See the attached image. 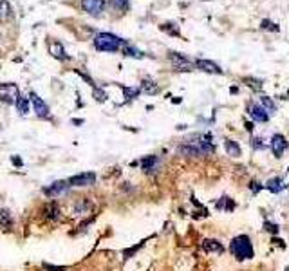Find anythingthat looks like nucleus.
<instances>
[{"mask_svg":"<svg viewBox=\"0 0 289 271\" xmlns=\"http://www.w3.org/2000/svg\"><path fill=\"white\" fill-rule=\"evenodd\" d=\"M168 60L174 63V67H176L177 71H192V69H194V63L190 62L186 56H183L181 53H176V51H170V53H168Z\"/></svg>","mask_w":289,"mask_h":271,"instance_id":"5","label":"nucleus"},{"mask_svg":"<svg viewBox=\"0 0 289 271\" xmlns=\"http://www.w3.org/2000/svg\"><path fill=\"white\" fill-rule=\"evenodd\" d=\"M49 53L53 54L56 60H67V53H65V49H63V45L60 44V42H53V44L49 45Z\"/></svg>","mask_w":289,"mask_h":271,"instance_id":"14","label":"nucleus"},{"mask_svg":"<svg viewBox=\"0 0 289 271\" xmlns=\"http://www.w3.org/2000/svg\"><path fill=\"white\" fill-rule=\"evenodd\" d=\"M246 128H248V130L251 132V130H253V125H251V123H246Z\"/></svg>","mask_w":289,"mask_h":271,"instance_id":"35","label":"nucleus"},{"mask_svg":"<svg viewBox=\"0 0 289 271\" xmlns=\"http://www.w3.org/2000/svg\"><path fill=\"white\" fill-rule=\"evenodd\" d=\"M67 188H69V183H67V181H54L53 185L45 186V188H44V194L49 195V197H56V195L63 194V192H65Z\"/></svg>","mask_w":289,"mask_h":271,"instance_id":"10","label":"nucleus"},{"mask_svg":"<svg viewBox=\"0 0 289 271\" xmlns=\"http://www.w3.org/2000/svg\"><path fill=\"white\" fill-rule=\"evenodd\" d=\"M195 67L204 72H210V74H222L221 65H217L212 60H197V62H195Z\"/></svg>","mask_w":289,"mask_h":271,"instance_id":"11","label":"nucleus"},{"mask_svg":"<svg viewBox=\"0 0 289 271\" xmlns=\"http://www.w3.org/2000/svg\"><path fill=\"white\" fill-rule=\"evenodd\" d=\"M125 42L119 38L117 35L112 33H98L94 36V47L98 51H103V53H116L123 47Z\"/></svg>","mask_w":289,"mask_h":271,"instance_id":"2","label":"nucleus"},{"mask_svg":"<svg viewBox=\"0 0 289 271\" xmlns=\"http://www.w3.org/2000/svg\"><path fill=\"white\" fill-rule=\"evenodd\" d=\"M287 147H289V141L285 140V136L275 134L271 138V150L275 154V158H282V154L287 150Z\"/></svg>","mask_w":289,"mask_h":271,"instance_id":"8","label":"nucleus"},{"mask_svg":"<svg viewBox=\"0 0 289 271\" xmlns=\"http://www.w3.org/2000/svg\"><path fill=\"white\" fill-rule=\"evenodd\" d=\"M264 226H266V230L267 231H271V233H278V226H276V224H273V222H266V224H264Z\"/></svg>","mask_w":289,"mask_h":271,"instance_id":"31","label":"nucleus"},{"mask_svg":"<svg viewBox=\"0 0 289 271\" xmlns=\"http://www.w3.org/2000/svg\"><path fill=\"white\" fill-rule=\"evenodd\" d=\"M260 107H264L266 108V112L269 114V112H275L276 110V107H275V103H273V101H271V98L269 96H260Z\"/></svg>","mask_w":289,"mask_h":271,"instance_id":"24","label":"nucleus"},{"mask_svg":"<svg viewBox=\"0 0 289 271\" xmlns=\"http://www.w3.org/2000/svg\"><path fill=\"white\" fill-rule=\"evenodd\" d=\"M251 147H253V150H262V149H264V141H262V138H253Z\"/></svg>","mask_w":289,"mask_h":271,"instance_id":"30","label":"nucleus"},{"mask_svg":"<svg viewBox=\"0 0 289 271\" xmlns=\"http://www.w3.org/2000/svg\"><path fill=\"white\" fill-rule=\"evenodd\" d=\"M251 190H253V192H255V194H257V192H258V186H257V183H251Z\"/></svg>","mask_w":289,"mask_h":271,"instance_id":"34","label":"nucleus"},{"mask_svg":"<svg viewBox=\"0 0 289 271\" xmlns=\"http://www.w3.org/2000/svg\"><path fill=\"white\" fill-rule=\"evenodd\" d=\"M17 108L20 114H27L29 112V107H31V101H29V98H24V96H18L17 99Z\"/></svg>","mask_w":289,"mask_h":271,"instance_id":"18","label":"nucleus"},{"mask_svg":"<svg viewBox=\"0 0 289 271\" xmlns=\"http://www.w3.org/2000/svg\"><path fill=\"white\" fill-rule=\"evenodd\" d=\"M260 29H264V31H273V33H278L280 27L276 26L275 22H271V20H267V18H264L260 22Z\"/></svg>","mask_w":289,"mask_h":271,"instance_id":"26","label":"nucleus"},{"mask_svg":"<svg viewBox=\"0 0 289 271\" xmlns=\"http://www.w3.org/2000/svg\"><path fill=\"white\" fill-rule=\"evenodd\" d=\"M141 168L143 170H152L156 165H158V158L156 156H149V158H144V159H141Z\"/></svg>","mask_w":289,"mask_h":271,"instance_id":"22","label":"nucleus"},{"mask_svg":"<svg viewBox=\"0 0 289 271\" xmlns=\"http://www.w3.org/2000/svg\"><path fill=\"white\" fill-rule=\"evenodd\" d=\"M110 4H112V8L116 9V11H119V13H126L128 8H130V2H128V0H110Z\"/></svg>","mask_w":289,"mask_h":271,"instance_id":"20","label":"nucleus"},{"mask_svg":"<svg viewBox=\"0 0 289 271\" xmlns=\"http://www.w3.org/2000/svg\"><path fill=\"white\" fill-rule=\"evenodd\" d=\"M246 81H249L248 85L251 87V89H255V90H260L262 89V81L257 80V78H246Z\"/></svg>","mask_w":289,"mask_h":271,"instance_id":"29","label":"nucleus"},{"mask_svg":"<svg viewBox=\"0 0 289 271\" xmlns=\"http://www.w3.org/2000/svg\"><path fill=\"white\" fill-rule=\"evenodd\" d=\"M13 163L17 165V167H20L22 165V161H20V158H13Z\"/></svg>","mask_w":289,"mask_h":271,"instance_id":"33","label":"nucleus"},{"mask_svg":"<svg viewBox=\"0 0 289 271\" xmlns=\"http://www.w3.org/2000/svg\"><path fill=\"white\" fill-rule=\"evenodd\" d=\"M203 248L206 249V251H212V253H222L224 251V246H222L219 240L215 239H206L203 240Z\"/></svg>","mask_w":289,"mask_h":271,"instance_id":"15","label":"nucleus"},{"mask_svg":"<svg viewBox=\"0 0 289 271\" xmlns=\"http://www.w3.org/2000/svg\"><path fill=\"white\" fill-rule=\"evenodd\" d=\"M224 149H226V152H228V156H231V158H240V156H242V150H240L239 143L233 140H226Z\"/></svg>","mask_w":289,"mask_h":271,"instance_id":"13","label":"nucleus"},{"mask_svg":"<svg viewBox=\"0 0 289 271\" xmlns=\"http://www.w3.org/2000/svg\"><path fill=\"white\" fill-rule=\"evenodd\" d=\"M248 114L251 116L253 121H258V123H266L269 119V114L266 112V108L260 107L257 103H249L248 105Z\"/></svg>","mask_w":289,"mask_h":271,"instance_id":"9","label":"nucleus"},{"mask_svg":"<svg viewBox=\"0 0 289 271\" xmlns=\"http://www.w3.org/2000/svg\"><path fill=\"white\" fill-rule=\"evenodd\" d=\"M266 188L269 190V192H273V194H278V192H282V190L285 188V185H284V181L280 179V177H275V179L267 181Z\"/></svg>","mask_w":289,"mask_h":271,"instance_id":"16","label":"nucleus"},{"mask_svg":"<svg viewBox=\"0 0 289 271\" xmlns=\"http://www.w3.org/2000/svg\"><path fill=\"white\" fill-rule=\"evenodd\" d=\"M177 150H179V154H183V156H188V158H199V156H203V152L199 150V147L195 143L181 145Z\"/></svg>","mask_w":289,"mask_h":271,"instance_id":"12","label":"nucleus"},{"mask_svg":"<svg viewBox=\"0 0 289 271\" xmlns=\"http://www.w3.org/2000/svg\"><path fill=\"white\" fill-rule=\"evenodd\" d=\"M92 94H94V98L98 99V101H101V103H103V101H107V94H105L99 87H94V92H92Z\"/></svg>","mask_w":289,"mask_h":271,"instance_id":"28","label":"nucleus"},{"mask_svg":"<svg viewBox=\"0 0 289 271\" xmlns=\"http://www.w3.org/2000/svg\"><path fill=\"white\" fill-rule=\"evenodd\" d=\"M11 15V6L8 0H0V18H8Z\"/></svg>","mask_w":289,"mask_h":271,"instance_id":"27","label":"nucleus"},{"mask_svg":"<svg viewBox=\"0 0 289 271\" xmlns=\"http://www.w3.org/2000/svg\"><path fill=\"white\" fill-rule=\"evenodd\" d=\"M230 249L237 260H249L255 257V249H253L251 239L248 235H237L230 244Z\"/></svg>","mask_w":289,"mask_h":271,"instance_id":"1","label":"nucleus"},{"mask_svg":"<svg viewBox=\"0 0 289 271\" xmlns=\"http://www.w3.org/2000/svg\"><path fill=\"white\" fill-rule=\"evenodd\" d=\"M45 269L49 271H67V267H58V266H49V264H44Z\"/></svg>","mask_w":289,"mask_h":271,"instance_id":"32","label":"nucleus"},{"mask_svg":"<svg viewBox=\"0 0 289 271\" xmlns=\"http://www.w3.org/2000/svg\"><path fill=\"white\" fill-rule=\"evenodd\" d=\"M45 213H47V219H53V221H56V219L60 217L58 204H56V203H49L47 206H45Z\"/></svg>","mask_w":289,"mask_h":271,"instance_id":"19","label":"nucleus"},{"mask_svg":"<svg viewBox=\"0 0 289 271\" xmlns=\"http://www.w3.org/2000/svg\"><path fill=\"white\" fill-rule=\"evenodd\" d=\"M139 92H141L139 87H123V94H125L126 99L137 98V96H139Z\"/></svg>","mask_w":289,"mask_h":271,"instance_id":"25","label":"nucleus"},{"mask_svg":"<svg viewBox=\"0 0 289 271\" xmlns=\"http://www.w3.org/2000/svg\"><path fill=\"white\" fill-rule=\"evenodd\" d=\"M141 92H147V94H156V92H159V87L156 81L152 80H143V83H141Z\"/></svg>","mask_w":289,"mask_h":271,"instance_id":"17","label":"nucleus"},{"mask_svg":"<svg viewBox=\"0 0 289 271\" xmlns=\"http://www.w3.org/2000/svg\"><path fill=\"white\" fill-rule=\"evenodd\" d=\"M285 271H289V267H285Z\"/></svg>","mask_w":289,"mask_h":271,"instance_id":"36","label":"nucleus"},{"mask_svg":"<svg viewBox=\"0 0 289 271\" xmlns=\"http://www.w3.org/2000/svg\"><path fill=\"white\" fill-rule=\"evenodd\" d=\"M29 101H31L33 108H35L36 116H38V117H49V107H47V103H45L44 99L36 94V92H31V94H29Z\"/></svg>","mask_w":289,"mask_h":271,"instance_id":"7","label":"nucleus"},{"mask_svg":"<svg viewBox=\"0 0 289 271\" xmlns=\"http://www.w3.org/2000/svg\"><path fill=\"white\" fill-rule=\"evenodd\" d=\"M13 224V217L9 213V210L0 208V226H11Z\"/></svg>","mask_w":289,"mask_h":271,"instance_id":"23","label":"nucleus"},{"mask_svg":"<svg viewBox=\"0 0 289 271\" xmlns=\"http://www.w3.org/2000/svg\"><path fill=\"white\" fill-rule=\"evenodd\" d=\"M121 49H123V53H125V54H128V56H132V58H143V56H144V54L141 53V51H137V49H135L134 45L123 44V47H121Z\"/></svg>","mask_w":289,"mask_h":271,"instance_id":"21","label":"nucleus"},{"mask_svg":"<svg viewBox=\"0 0 289 271\" xmlns=\"http://www.w3.org/2000/svg\"><path fill=\"white\" fill-rule=\"evenodd\" d=\"M105 6H107L105 0H81V8L90 17H101V13L105 11Z\"/></svg>","mask_w":289,"mask_h":271,"instance_id":"3","label":"nucleus"},{"mask_svg":"<svg viewBox=\"0 0 289 271\" xmlns=\"http://www.w3.org/2000/svg\"><path fill=\"white\" fill-rule=\"evenodd\" d=\"M69 186H90L96 183L94 172H83V174H76V176L69 177Z\"/></svg>","mask_w":289,"mask_h":271,"instance_id":"4","label":"nucleus"},{"mask_svg":"<svg viewBox=\"0 0 289 271\" xmlns=\"http://www.w3.org/2000/svg\"><path fill=\"white\" fill-rule=\"evenodd\" d=\"M18 89L17 85H13V83H2L0 85V99L2 101H6V103H17L18 99Z\"/></svg>","mask_w":289,"mask_h":271,"instance_id":"6","label":"nucleus"}]
</instances>
